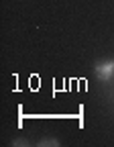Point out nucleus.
Listing matches in <instances>:
<instances>
[{
  "label": "nucleus",
  "mask_w": 114,
  "mask_h": 147,
  "mask_svg": "<svg viewBox=\"0 0 114 147\" xmlns=\"http://www.w3.org/2000/svg\"><path fill=\"white\" fill-rule=\"evenodd\" d=\"M94 74L100 82H110L114 78V59H102L94 65Z\"/></svg>",
  "instance_id": "1"
},
{
  "label": "nucleus",
  "mask_w": 114,
  "mask_h": 147,
  "mask_svg": "<svg viewBox=\"0 0 114 147\" xmlns=\"http://www.w3.org/2000/svg\"><path fill=\"white\" fill-rule=\"evenodd\" d=\"M39 145H59V143H57L55 139H43V141H41Z\"/></svg>",
  "instance_id": "2"
}]
</instances>
